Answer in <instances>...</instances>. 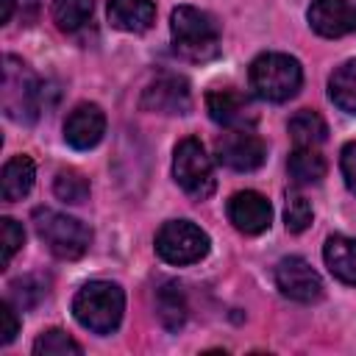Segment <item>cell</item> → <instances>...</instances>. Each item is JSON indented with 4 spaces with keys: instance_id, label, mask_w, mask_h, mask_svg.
<instances>
[{
    "instance_id": "6da1fadb",
    "label": "cell",
    "mask_w": 356,
    "mask_h": 356,
    "mask_svg": "<svg viewBox=\"0 0 356 356\" xmlns=\"http://www.w3.org/2000/svg\"><path fill=\"white\" fill-rule=\"evenodd\" d=\"M170 36L186 61H209L220 53V28L211 14L195 6H178L170 14Z\"/></svg>"
},
{
    "instance_id": "7a4b0ae2",
    "label": "cell",
    "mask_w": 356,
    "mask_h": 356,
    "mask_svg": "<svg viewBox=\"0 0 356 356\" xmlns=\"http://www.w3.org/2000/svg\"><path fill=\"white\" fill-rule=\"evenodd\" d=\"M125 312V295L111 281H89L72 298L75 320L92 334H111L117 331Z\"/></svg>"
},
{
    "instance_id": "3957f363",
    "label": "cell",
    "mask_w": 356,
    "mask_h": 356,
    "mask_svg": "<svg viewBox=\"0 0 356 356\" xmlns=\"http://www.w3.org/2000/svg\"><path fill=\"white\" fill-rule=\"evenodd\" d=\"M250 89L259 100L267 103H284L298 95L303 83L300 61L286 53H261L250 64Z\"/></svg>"
},
{
    "instance_id": "277c9868",
    "label": "cell",
    "mask_w": 356,
    "mask_h": 356,
    "mask_svg": "<svg viewBox=\"0 0 356 356\" xmlns=\"http://www.w3.org/2000/svg\"><path fill=\"white\" fill-rule=\"evenodd\" d=\"M44 86L36 81V75L17 58L6 56L3 58V111L14 122H33L42 111V92Z\"/></svg>"
},
{
    "instance_id": "5b68a950",
    "label": "cell",
    "mask_w": 356,
    "mask_h": 356,
    "mask_svg": "<svg viewBox=\"0 0 356 356\" xmlns=\"http://www.w3.org/2000/svg\"><path fill=\"white\" fill-rule=\"evenodd\" d=\"M33 228H36L39 239L47 245V250L58 259H67V261L81 259L92 242V231L81 220L61 214V211H53V209H36L33 211Z\"/></svg>"
},
{
    "instance_id": "8992f818",
    "label": "cell",
    "mask_w": 356,
    "mask_h": 356,
    "mask_svg": "<svg viewBox=\"0 0 356 356\" xmlns=\"http://www.w3.org/2000/svg\"><path fill=\"white\" fill-rule=\"evenodd\" d=\"M172 175L178 181V186L195 197V200H206L217 181H214V167H211V156L206 153V147L200 145V139L186 136L175 145L172 153Z\"/></svg>"
},
{
    "instance_id": "52a82bcc",
    "label": "cell",
    "mask_w": 356,
    "mask_h": 356,
    "mask_svg": "<svg viewBox=\"0 0 356 356\" xmlns=\"http://www.w3.org/2000/svg\"><path fill=\"white\" fill-rule=\"evenodd\" d=\"M156 253L167 264H195L209 253V234L192 220H170L156 234Z\"/></svg>"
},
{
    "instance_id": "ba28073f",
    "label": "cell",
    "mask_w": 356,
    "mask_h": 356,
    "mask_svg": "<svg viewBox=\"0 0 356 356\" xmlns=\"http://www.w3.org/2000/svg\"><path fill=\"white\" fill-rule=\"evenodd\" d=\"M214 156L220 164H225L236 172H250V170H259L264 164L267 145L250 128H231L228 134H222L217 139Z\"/></svg>"
},
{
    "instance_id": "9c48e42d",
    "label": "cell",
    "mask_w": 356,
    "mask_h": 356,
    "mask_svg": "<svg viewBox=\"0 0 356 356\" xmlns=\"http://www.w3.org/2000/svg\"><path fill=\"white\" fill-rule=\"evenodd\" d=\"M275 286L281 289L284 298L298 300V303H317L323 298V278L300 256H286L278 261Z\"/></svg>"
},
{
    "instance_id": "30bf717a",
    "label": "cell",
    "mask_w": 356,
    "mask_h": 356,
    "mask_svg": "<svg viewBox=\"0 0 356 356\" xmlns=\"http://www.w3.org/2000/svg\"><path fill=\"white\" fill-rule=\"evenodd\" d=\"M142 108L156 114H186L192 108V92L181 75H159L142 92Z\"/></svg>"
},
{
    "instance_id": "8fae6325",
    "label": "cell",
    "mask_w": 356,
    "mask_h": 356,
    "mask_svg": "<svg viewBox=\"0 0 356 356\" xmlns=\"http://www.w3.org/2000/svg\"><path fill=\"white\" fill-rule=\"evenodd\" d=\"M206 111L217 125L225 128H250L256 122V108L250 97L239 89H211L206 95Z\"/></svg>"
},
{
    "instance_id": "7c38bea8",
    "label": "cell",
    "mask_w": 356,
    "mask_h": 356,
    "mask_svg": "<svg viewBox=\"0 0 356 356\" xmlns=\"http://www.w3.org/2000/svg\"><path fill=\"white\" fill-rule=\"evenodd\" d=\"M228 220L236 231L242 234H261L270 228L273 222V206L261 192L245 189V192H234L228 197Z\"/></svg>"
},
{
    "instance_id": "4fadbf2b",
    "label": "cell",
    "mask_w": 356,
    "mask_h": 356,
    "mask_svg": "<svg viewBox=\"0 0 356 356\" xmlns=\"http://www.w3.org/2000/svg\"><path fill=\"white\" fill-rule=\"evenodd\" d=\"M306 19L314 33L325 39H339L356 31V3L348 0H312Z\"/></svg>"
},
{
    "instance_id": "5bb4252c",
    "label": "cell",
    "mask_w": 356,
    "mask_h": 356,
    "mask_svg": "<svg viewBox=\"0 0 356 356\" xmlns=\"http://www.w3.org/2000/svg\"><path fill=\"white\" fill-rule=\"evenodd\" d=\"M106 134V114L97 103H78L64 120V142L75 150L95 147Z\"/></svg>"
},
{
    "instance_id": "9a60e30c",
    "label": "cell",
    "mask_w": 356,
    "mask_h": 356,
    "mask_svg": "<svg viewBox=\"0 0 356 356\" xmlns=\"http://www.w3.org/2000/svg\"><path fill=\"white\" fill-rule=\"evenodd\" d=\"M108 22L125 33H145L156 22L153 0H108Z\"/></svg>"
},
{
    "instance_id": "2e32d148",
    "label": "cell",
    "mask_w": 356,
    "mask_h": 356,
    "mask_svg": "<svg viewBox=\"0 0 356 356\" xmlns=\"http://www.w3.org/2000/svg\"><path fill=\"white\" fill-rule=\"evenodd\" d=\"M33 178H36V167H33L31 156H25V153L11 156L3 164V175H0V195H3V200H8V203L22 200L31 192Z\"/></svg>"
},
{
    "instance_id": "e0dca14e",
    "label": "cell",
    "mask_w": 356,
    "mask_h": 356,
    "mask_svg": "<svg viewBox=\"0 0 356 356\" xmlns=\"http://www.w3.org/2000/svg\"><path fill=\"white\" fill-rule=\"evenodd\" d=\"M323 259L334 278L356 286V239L342 236V234L328 236L323 248Z\"/></svg>"
},
{
    "instance_id": "ac0fdd59",
    "label": "cell",
    "mask_w": 356,
    "mask_h": 356,
    "mask_svg": "<svg viewBox=\"0 0 356 356\" xmlns=\"http://www.w3.org/2000/svg\"><path fill=\"white\" fill-rule=\"evenodd\" d=\"M186 312H189V306H186V295H184L181 284L167 281L156 289V314L167 331H178L186 323Z\"/></svg>"
},
{
    "instance_id": "d6986e66",
    "label": "cell",
    "mask_w": 356,
    "mask_h": 356,
    "mask_svg": "<svg viewBox=\"0 0 356 356\" xmlns=\"http://www.w3.org/2000/svg\"><path fill=\"white\" fill-rule=\"evenodd\" d=\"M328 97L331 103L345 111V114H356V58L342 61L331 78H328Z\"/></svg>"
},
{
    "instance_id": "ffe728a7",
    "label": "cell",
    "mask_w": 356,
    "mask_h": 356,
    "mask_svg": "<svg viewBox=\"0 0 356 356\" xmlns=\"http://www.w3.org/2000/svg\"><path fill=\"white\" fill-rule=\"evenodd\" d=\"M286 164L295 184H320L325 175V159L320 156L317 147H309V145H295Z\"/></svg>"
},
{
    "instance_id": "44dd1931",
    "label": "cell",
    "mask_w": 356,
    "mask_h": 356,
    "mask_svg": "<svg viewBox=\"0 0 356 356\" xmlns=\"http://www.w3.org/2000/svg\"><path fill=\"white\" fill-rule=\"evenodd\" d=\"M289 136L295 139V145H309V147H317L320 142H325L328 136V125L325 120L312 111V108H300L292 120H289Z\"/></svg>"
},
{
    "instance_id": "7402d4cb",
    "label": "cell",
    "mask_w": 356,
    "mask_h": 356,
    "mask_svg": "<svg viewBox=\"0 0 356 356\" xmlns=\"http://www.w3.org/2000/svg\"><path fill=\"white\" fill-rule=\"evenodd\" d=\"M92 11H95L92 0H53V6H50V14H53L56 25L67 33L81 31L89 22Z\"/></svg>"
},
{
    "instance_id": "603a6c76",
    "label": "cell",
    "mask_w": 356,
    "mask_h": 356,
    "mask_svg": "<svg viewBox=\"0 0 356 356\" xmlns=\"http://www.w3.org/2000/svg\"><path fill=\"white\" fill-rule=\"evenodd\" d=\"M53 192L64 203H83L89 197V181L78 170H61L53 181Z\"/></svg>"
},
{
    "instance_id": "cb8c5ba5",
    "label": "cell",
    "mask_w": 356,
    "mask_h": 356,
    "mask_svg": "<svg viewBox=\"0 0 356 356\" xmlns=\"http://www.w3.org/2000/svg\"><path fill=\"white\" fill-rule=\"evenodd\" d=\"M33 353L36 356H67V353L78 356V353H83V348L72 337H67L61 328H50L33 342Z\"/></svg>"
},
{
    "instance_id": "d4e9b609",
    "label": "cell",
    "mask_w": 356,
    "mask_h": 356,
    "mask_svg": "<svg viewBox=\"0 0 356 356\" xmlns=\"http://www.w3.org/2000/svg\"><path fill=\"white\" fill-rule=\"evenodd\" d=\"M47 295V281L42 275H22L11 284V300L19 309H31L36 306L42 298Z\"/></svg>"
},
{
    "instance_id": "484cf974",
    "label": "cell",
    "mask_w": 356,
    "mask_h": 356,
    "mask_svg": "<svg viewBox=\"0 0 356 356\" xmlns=\"http://www.w3.org/2000/svg\"><path fill=\"white\" fill-rule=\"evenodd\" d=\"M312 203L300 195V192H289L286 195V206H284V222L289 234H300L312 225Z\"/></svg>"
},
{
    "instance_id": "4316f807",
    "label": "cell",
    "mask_w": 356,
    "mask_h": 356,
    "mask_svg": "<svg viewBox=\"0 0 356 356\" xmlns=\"http://www.w3.org/2000/svg\"><path fill=\"white\" fill-rule=\"evenodd\" d=\"M0 242H3V267H8L11 259L17 256V250H22V245H25L22 225L11 217H0Z\"/></svg>"
},
{
    "instance_id": "83f0119b",
    "label": "cell",
    "mask_w": 356,
    "mask_h": 356,
    "mask_svg": "<svg viewBox=\"0 0 356 356\" xmlns=\"http://www.w3.org/2000/svg\"><path fill=\"white\" fill-rule=\"evenodd\" d=\"M19 334V317L11 303H0V345H8Z\"/></svg>"
},
{
    "instance_id": "f1b7e54d",
    "label": "cell",
    "mask_w": 356,
    "mask_h": 356,
    "mask_svg": "<svg viewBox=\"0 0 356 356\" xmlns=\"http://www.w3.org/2000/svg\"><path fill=\"white\" fill-rule=\"evenodd\" d=\"M339 164H342V175H345L348 189L356 195V142H348V145L342 147V159H339Z\"/></svg>"
},
{
    "instance_id": "f546056e",
    "label": "cell",
    "mask_w": 356,
    "mask_h": 356,
    "mask_svg": "<svg viewBox=\"0 0 356 356\" xmlns=\"http://www.w3.org/2000/svg\"><path fill=\"white\" fill-rule=\"evenodd\" d=\"M14 11V0H0V22H8Z\"/></svg>"
}]
</instances>
